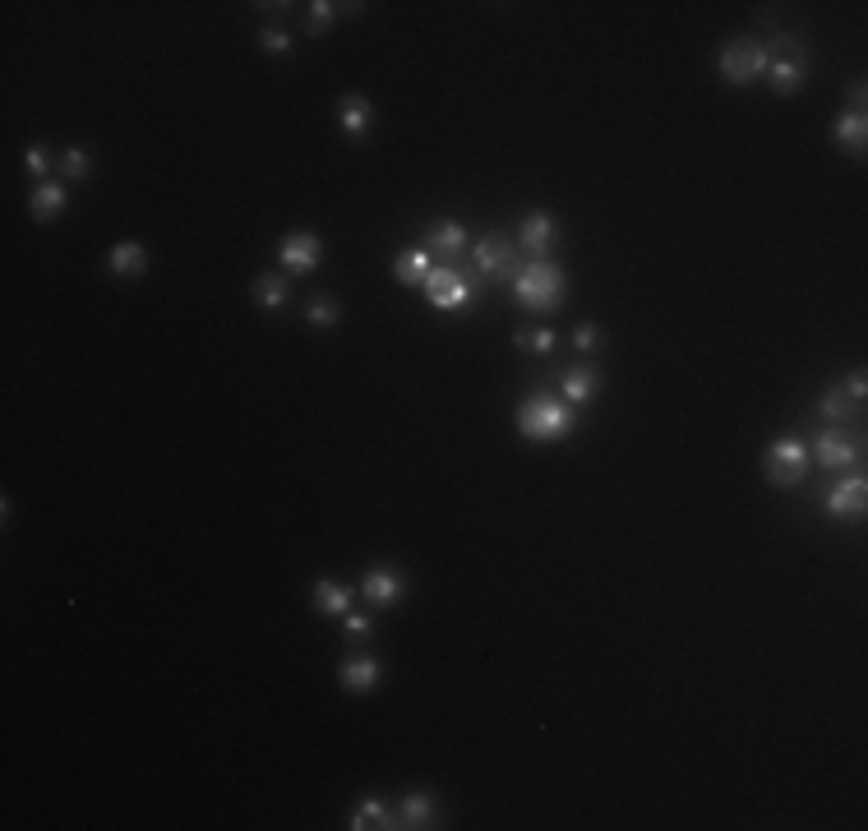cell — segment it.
Segmentation results:
<instances>
[{
  "label": "cell",
  "mask_w": 868,
  "mask_h": 831,
  "mask_svg": "<svg viewBox=\"0 0 868 831\" xmlns=\"http://www.w3.org/2000/svg\"><path fill=\"white\" fill-rule=\"evenodd\" d=\"M462 254H467V227L453 217H439L430 227V259H439V268H458Z\"/></svg>",
  "instance_id": "ba28073f"
},
{
  "label": "cell",
  "mask_w": 868,
  "mask_h": 831,
  "mask_svg": "<svg viewBox=\"0 0 868 831\" xmlns=\"http://www.w3.org/2000/svg\"><path fill=\"white\" fill-rule=\"evenodd\" d=\"M370 102H365L361 93H347L342 97V130L351 134V139H365V130H370Z\"/></svg>",
  "instance_id": "603a6c76"
},
{
  "label": "cell",
  "mask_w": 868,
  "mask_h": 831,
  "mask_svg": "<svg viewBox=\"0 0 868 831\" xmlns=\"http://www.w3.org/2000/svg\"><path fill=\"white\" fill-rule=\"evenodd\" d=\"M573 425H578L573 407L550 398V393H531V398H522V407H518V430L527 434L531 444H559V439L573 434Z\"/></svg>",
  "instance_id": "6da1fadb"
},
{
  "label": "cell",
  "mask_w": 868,
  "mask_h": 831,
  "mask_svg": "<svg viewBox=\"0 0 868 831\" xmlns=\"http://www.w3.org/2000/svg\"><path fill=\"white\" fill-rule=\"evenodd\" d=\"M347 827L351 831H374V827H393V831H398V822H393V808H384L379 799H361Z\"/></svg>",
  "instance_id": "7402d4cb"
},
{
  "label": "cell",
  "mask_w": 868,
  "mask_h": 831,
  "mask_svg": "<svg viewBox=\"0 0 868 831\" xmlns=\"http://www.w3.org/2000/svg\"><path fill=\"white\" fill-rule=\"evenodd\" d=\"M555 213H545V208H536V213L522 217V227H518V250L531 254V259H545L550 254V245H555Z\"/></svg>",
  "instance_id": "8fae6325"
},
{
  "label": "cell",
  "mask_w": 868,
  "mask_h": 831,
  "mask_svg": "<svg viewBox=\"0 0 868 831\" xmlns=\"http://www.w3.org/2000/svg\"><path fill=\"white\" fill-rule=\"evenodd\" d=\"M287 301H291L287 273H264V277H254V305H259V310H282Z\"/></svg>",
  "instance_id": "44dd1931"
},
{
  "label": "cell",
  "mask_w": 868,
  "mask_h": 831,
  "mask_svg": "<svg viewBox=\"0 0 868 831\" xmlns=\"http://www.w3.org/2000/svg\"><path fill=\"white\" fill-rule=\"evenodd\" d=\"M61 171L70 176V181H84L88 171H93V167H88V148H79V144L65 148V153H61Z\"/></svg>",
  "instance_id": "4316f807"
},
{
  "label": "cell",
  "mask_w": 868,
  "mask_h": 831,
  "mask_svg": "<svg viewBox=\"0 0 868 831\" xmlns=\"http://www.w3.org/2000/svg\"><path fill=\"white\" fill-rule=\"evenodd\" d=\"M430 273H434L430 250H402L398 259H393V277H398L402 287H425Z\"/></svg>",
  "instance_id": "e0dca14e"
},
{
  "label": "cell",
  "mask_w": 868,
  "mask_h": 831,
  "mask_svg": "<svg viewBox=\"0 0 868 831\" xmlns=\"http://www.w3.org/2000/svg\"><path fill=\"white\" fill-rule=\"evenodd\" d=\"M772 88L781 97H790V93H799L804 88V79H808V61H772Z\"/></svg>",
  "instance_id": "cb8c5ba5"
},
{
  "label": "cell",
  "mask_w": 868,
  "mask_h": 831,
  "mask_svg": "<svg viewBox=\"0 0 868 831\" xmlns=\"http://www.w3.org/2000/svg\"><path fill=\"white\" fill-rule=\"evenodd\" d=\"M864 102H868V88L855 84V88H850V111H864Z\"/></svg>",
  "instance_id": "e575fe53"
},
{
  "label": "cell",
  "mask_w": 868,
  "mask_h": 831,
  "mask_svg": "<svg viewBox=\"0 0 868 831\" xmlns=\"http://www.w3.org/2000/svg\"><path fill=\"white\" fill-rule=\"evenodd\" d=\"M310 324L314 328H328V324H338V296H314L310 301Z\"/></svg>",
  "instance_id": "484cf974"
},
{
  "label": "cell",
  "mask_w": 868,
  "mask_h": 831,
  "mask_svg": "<svg viewBox=\"0 0 868 831\" xmlns=\"http://www.w3.org/2000/svg\"><path fill=\"white\" fill-rule=\"evenodd\" d=\"M716 70H721L725 84L748 88V84H758L762 74L772 70V56H767V47H762V42H753V37H739V42H725V47H721V56H716Z\"/></svg>",
  "instance_id": "3957f363"
},
{
  "label": "cell",
  "mask_w": 868,
  "mask_h": 831,
  "mask_svg": "<svg viewBox=\"0 0 868 831\" xmlns=\"http://www.w3.org/2000/svg\"><path fill=\"white\" fill-rule=\"evenodd\" d=\"M434 813H439V804L425 790H411V795L398 799L393 822H398V831H421V827H434Z\"/></svg>",
  "instance_id": "5bb4252c"
},
{
  "label": "cell",
  "mask_w": 868,
  "mask_h": 831,
  "mask_svg": "<svg viewBox=\"0 0 868 831\" xmlns=\"http://www.w3.org/2000/svg\"><path fill=\"white\" fill-rule=\"evenodd\" d=\"M573 342H578V351H596V347H601V328H596V324H578V328H573Z\"/></svg>",
  "instance_id": "d6a6232c"
},
{
  "label": "cell",
  "mask_w": 868,
  "mask_h": 831,
  "mask_svg": "<svg viewBox=\"0 0 868 831\" xmlns=\"http://www.w3.org/2000/svg\"><path fill=\"white\" fill-rule=\"evenodd\" d=\"M513 342L527 351H536V356H550L555 351V333L550 328H536V333H513Z\"/></svg>",
  "instance_id": "83f0119b"
},
{
  "label": "cell",
  "mask_w": 868,
  "mask_h": 831,
  "mask_svg": "<svg viewBox=\"0 0 868 831\" xmlns=\"http://www.w3.org/2000/svg\"><path fill=\"white\" fill-rule=\"evenodd\" d=\"M65 204H70V194H65L61 181H42L33 194H28V213H33L37 222H51L56 213H65Z\"/></svg>",
  "instance_id": "2e32d148"
},
{
  "label": "cell",
  "mask_w": 868,
  "mask_h": 831,
  "mask_svg": "<svg viewBox=\"0 0 868 831\" xmlns=\"http://www.w3.org/2000/svg\"><path fill=\"white\" fill-rule=\"evenodd\" d=\"M370 615H347V633L351 638H370Z\"/></svg>",
  "instance_id": "836d02e7"
},
{
  "label": "cell",
  "mask_w": 868,
  "mask_h": 831,
  "mask_svg": "<svg viewBox=\"0 0 868 831\" xmlns=\"http://www.w3.org/2000/svg\"><path fill=\"white\" fill-rule=\"evenodd\" d=\"M402 591H407V578H402L398 568H388V564H374L370 573L361 578V596L365 601H374V605H398Z\"/></svg>",
  "instance_id": "7c38bea8"
},
{
  "label": "cell",
  "mask_w": 868,
  "mask_h": 831,
  "mask_svg": "<svg viewBox=\"0 0 868 831\" xmlns=\"http://www.w3.org/2000/svg\"><path fill=\"white\" fill-rule=\"evenodd\" d=\"M808 467H813V453H808V444H804V439H795V434H781V439H772L767 458H762L767 481L781 485V490H790V485L804 481Z\"/></svg>",
  "instance_id": "277c9868"
},
{
  "label": "cell",
  "mask_w": 868,
  "mask_h": 831,
  "mask_svg": "<svg viewBox=\"0 0 868 831\" xmlns=\"http://www.w3.org/2000/svg\"><path fill=\"white\" fill-rule=\"evenodd\" d=\"M425 296H430L434 310L453 314V310H467V305L481 296V287H471L458 268H434V273L425 277Z\"/></svg>",
  "instance_id": "5b68a950"
},
{
  "label": "cell",
  "mask_w": 868,
  "mask_h": 831,
  "mask_svg": "<svg viewBox=\"0 0 868 831\" xmlns=\"http://www.w3.org/2000/svg\"><path fill=\"white\" fill-rule=\"evenodd\" d=\"M845 398L855 402V407H864V398H868V374L864 370H855L850 379H845Z\"/></svg>",
  "instance_id": "4dcf8cb0"
},
{
  "label": "cell",
  "mask_w": 868,
  "mask_h": 831,
  "mask_svg": "<svg viewBox=\"0 0 868 831\" xmlns=\"http://www.w3.org/2000/svg\"><path fill=\"white\" fill-rule=\"evenodd\" d=\"M559 393H564L568 407H587V402L601 393V370H596V365H573V370H564V379H559Z\"/></svg>",
  "instance_id": "4fadbf2b"
},
{
  "label": "cell",
  "mask_w": 868,
  "mask_h": 831,
  "mask_svg": "<svg viewBox=\"0 0 868 831\" xmlns=\"http://www.w3.org/2000/svg\"><path fill=\"white\" fill-rule=\"evenodd\" d=\"M564 268L550 264V259H531L527 268L513 273V296H518L522 310H559L564 305Z\"/></svg>",
  "instance_id": "7a4b0ae2"
},
{
  "label": "cell",
  "mask_w": 868,
  "mask_h": 831,
  "mask_svg": "<svg viewBox=\"0 0 868 831\" xmlns=\"http://www.w3.org/2000/svg\"><path fill=\"white\" fill-rule=\"evenodd\" d=\"M471 254H476V268H481V277H490V282H508V277H513V268H518V254H513V245L499 241V236H481Z\"/></svg>",
  "instance_id": "9c48e42d"
},
{
  "label": "cell",
  "mask_w": 868,
  "mask_h": 831,
  "mask_svg": "<svg viewBox=\"0 0 868 831\" xmlns=\"http://www.w3.org/2000/svg\"><path fill=\"white\" fill-rule=\"evenodd\" d=\"M832 139L850 157H864V148H868V116H864V111H841V116H836V125H832Z\"/></svg>",
  "instance_id": "9a60e30c"
},
{
  "label": "cell",
  "mask_w": 868,
  "mask_h": 831,
  "mask_svg": "<svg viewBox=\"0 0 868 831\" xmlns=\"http://www.w3.org/2000/svg\"><path fill=\"white\" fill-rule=\"evenodd\" d=\"M808 453H813V462H818L822 471H845L859 462V444L850 439V434H841L836 425H827V430L808 444Z\"/></svg>",
  "instance_id": "52a82bcc"
},
{
  "label": "cell",
  "mask_w": 868,
  "mask_h": 831,
  "mask_svg": "<svg viewBox=\"0 0 868 831\" xmlns=\"http://www.w3.org/2000/svg\"><path fill=\"white\" fill-rule=\"evenodd\" d=\"M107 268L116 277H144L148 273V250L139 241H121L116 250L107 254Z\"/></svg>",
  "instance_id": "d6986e66"
},
{
  "label": "cell",
  "mask_w": 868,
  "mask_h": 831,
  "mask_svg": "<svg viewBox=\"0 0 868 831\" xmlns=\"http://www.w3.org/2000/svg\"><path fill=\"white\" fill-rule=\"evenodd\" d=\"M278 259L287 273H314L319 259H324V241H319L314 231H296V236H287V241L278 245Z\"/></svg>",
  "instance_id": "30bf717a"
},
{
  "label": "cell",
  "mask_w": 868,
  "mask_h": 831,
  "mask_svg": "<svg viewBox=\"0 0 868 831\" xmlns=\"http://www.w3.org/2000/svg\"><path fill=\"white\" fill-rule=\"evenodd\" d=\"M24 167L33 171V176H47V171H51V157H47V148H42V144H33V148H28V153H24Z\"/></svg>",
  "instance_id": "1f68e13d"
},
{
  "label": "cell",
  "mask_w": 868,
  "mask_h": 831,
  "mask_svg": "<svg viewBox=\"0 0 868 831\" xmlns=\"http://www.w3.org/2000/svg\"><path fill=\"white\" fill-rule=\"evenodd\" d=\"M822 508H827L832 518H841V522H864V513H868V481H864V476H841V481L827 490Z\"/></svg>",
  "instance_id": "8992f818"
},
{
  "label": "cell",
  "mask_w": 868,
  "mask_h": 831,
  "mask_svg": "<svg viewBox=\"0 0 868 831\" xmlns=\"http://www.w3.org/2000/svg\"><path fill=\"white\" fill-rule=\"evenodd\" d=\"M379 684V661L374 656H347L342 661V688L347 693H370Z\"/></svg>",
  "instance_id": "ffe728a7"
},
{
  "label": "cell",
  "mask_w": 868,
  "mask_h": 831,
  "mask_svg": "<svg viewBox=\"0 0 868 831\" xmlns=\"http://www.w3.org/2000/svg\"><path fill=\"white\" fill-rule=\"evenodd\" d=\"M310 33H324V28H333V19H338V5H328V0H319V5H310Z\"/></svg>",
  "instance_id": "f546056e"
},
{
  "label": "cell",
  "mask_w": 868,
  "mask_h": 831,
  "mask_svg": "<svg viewBox=\"0 0 868 831\" xmlns=\"http://www.w3.org/2000/svg\"><path fill=\"white\" fill-rule=\"evenodd\" d=\"M351 601H356V591L342 587V582H333V578L314 582V610H319V615H347Z\"/></svg>",
  "instance_id": "ac0fdd59"
},
{
  "label": "cell",
  "mask_w": 868,
  "mask_h": 831,
  "mask_svg": "<svg viewBox=\"0 0 868 831\" xmlns=\"http://www.w3.org/2000/svg\"><path fill=\"white\" fill-rule=\"evenodd\" d=\"M818 411H822V421H841V416H850V411H855V402L845 398L841 384H832V388H827V393L818 398Z\"/></svg>",
  "instance_id": "d4e9b609"
},
{
  "label": "cell",
  "mask_w": 868,
  "mask_h": 831,
  "mask_svg": "<svg viewBox=\"0 0 868 831\" xmlns=\"http://www.w3.org/2000/svg\"><path fill=\"white\" fill-rule=\"evenodd\" d=\"M259 42H264L268 56H291V37L282 33V28H264V33H259Z\"/></svg>",
  "instance_id": "f1b7e54d"
}]
</instances>
